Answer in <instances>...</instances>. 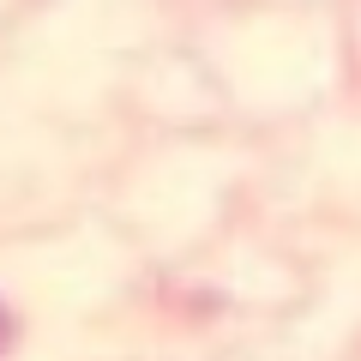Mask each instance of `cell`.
<instances>
[{"label":"cell","mask_w":361,"mask_h":361,"mask_svg":"<svg viewBox=\"0 0 361 361\" xmlns=\"http://www.w3.org/2000/svg\"><path fill=\"white\" fill-rule=\"evenodd\" d=\"M0 337H6V319H0Z\"/></svg>","instance_id":"obj_1"}]
</instances>
